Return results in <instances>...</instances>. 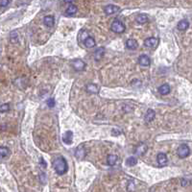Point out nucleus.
I'll return each mask as SVG.
<instances>
[{
    "label": "nucleus",
    "mask_w": 192,
    "mask_h": 192,
    "mask_svg": "<svg viewBox=\"0 0 192 192\" xmlns=\"http://www.w3.org/2000/svg\"><path fill=\"white\" fill-rule=\"evenodd\" d=\"M53 167L55 169V171L58 175H64L67 172L68 166L66 160H64V158L60 157L55 158L53 161Z\"/></svg>",
    "instance_id": "f257e3e1"
},
{
    "label": "nucleus",
    "mask_w": 192,
    "mask_h": 192,
    "mask_svg": "<svg viewBox=\"0 0 192 192\" xmlns=\"http://www.w3.org/2000/svg\"><path fill=\"white\" fill-rule=\"evenodd\" d=\"M111 31L114 32V33H117V34H122V33L125 32L126 27H125V24L123 23L122 21H120L119 19H114L111 23Z\"/></svg>",
    "instance_id": "f03ea898"
},
{
    "label": "nucleus",
    "mask_w": 192,
    "mask_h": 192,
    "mask_svg": "<svg viewBox=\"0 0 192 192\" xmlns=\"http://www.w3.org/2000/svg\"><path fill=\"white\" fill-rule=\"evenodd\" d=\"M189 154H190V149L186 144H182L180 145V147L178 148V156L181 158H185L188 157Z\"/></svg>",
    "instance_id": "7ed1b4c3"
},
{
    "label": "nucleus",
    "mask_w": 192,
    "mask_h": 192,
    "mask_svg": "<svg viewBox=\"0 0 192 192\" xmlns=\"http://www.w3.org/2000/svg\"><path fill=\"white\" fill-rule=\"evenodd\" d=\"M158 43H160L158 38L152 37V38H148L145 40L144 45L148 48H156V47H158Z\"/></svg>",
    "instance_id": "20e7f679"
},
{
    "label": "nucleus",
    "mask_w": 192,
    "mask_h": 192,
    "mask_svg": "<svg viewBox=\"0 0 192 192\" xmlns=\"http://www.w3.org/2000/svg\"><path fill=\"white\" fill-rule=\"evenodd\" d=\"M71 64H72L73 68L76 71H82L85 67H86V62L81 59L74 60V61H72V62H71Z\"/></svg>",
    "instance_id": "39448f33"
},
{
    "label": "nucleus",
    "mask_w": 192,
    "mask_h": 192,
    "mask_svg": "<svg viewBox=\"0 0 192 192\" xmlns=\"http://www.w3.org/2000/svg\"><path fill=\"white\" fill-rule=\"evenodd\" d=\"M104 12H105L106 15H114V13H117L120 12V8L118 6H115V5H108V6L105 7L104 9Z\"/></svg>",
    "instance_id": "423d86ee"
},
{
    "label": "nucleus",
    "mask_w": 192,
    "mask_h": 192,
    "mask_svg": "<svg viewBox=\"0 0 192 192\" xmlns=\"http://www.w3.org/2000/svg\"><path fill=\"white\" fill-rule=\"evenodd\" d=\"M138 64H140L141 66H143V67L149 66L150 64H151L150 58L148 57L147 55H141V56L139 57V59H138Z\"/></svg>",
    "instance_id": "0eeeda50"
},
{
    "label": "nucleus",
    "mask_w": 192,
    "mask_h": 192,
    "mask_svg": "<svg viewBox=\"0 0 192 192\" xmlns=\"http://www.w3.org/2000/svg\"><path fill=\"white\" fill-rule=\"evenodd\" d=\"M147 150H148L147 145L144 144V143H140L139 145L136 146V150H134V152H136V154H138V156H142V155H144V154L147 152Z\"/></svg>",
    "instance_id": "6e6552de"
},
{
    "label": "nucleus",
    "mask_w": 192,
    "mask_h": 192,
    "mask_svg": "<svg viewBox=\"0 0 192 192\" xmlns=\"http://www.w3.org/2000/svg\"><path fill=\"white\" fill-rule=\"evenodd\" d=\"M157 161L160 166H165L167 164V157L164 153H160L157 157Z\"/></svg>",
    "instance_id": "1a4fd4ad"
},
{
    "label": "nucleus",
    "mask_w": 192,
    "mask_h": 192,
    "mask_svg": "<svg viewBox=\"0 0 192 192\" xmlns=\"http://www.w3.org/2000/svg\"><path fill=\"white\" fill-rule=\"evenodd\" d=\"M73 139V133L71 131H67L64 136H62V141L65 144H71Z\"/></svg>",
    "instance_id": "9d476101"
},
{
    "label": "nucleus",
    "mask_w": 192,
    "mask_h": 192,
    "mask_svg": "<svg viewBox=\"0 0 192 192\" xmlns=\"http://www.w3.org/2000/svg\"><path fill=\"white\" fill-rule=\"evenodd\" d=\"M126 46H127V48L131 49V50H136L138 47V43L134 38H129L127 42H126Z\"/></svg>",
    "instance_id": "9b49d317"
},
{
    "label": "nucleus",
    "mask_w": 192,
    "mask_h": 192,
    "mask_svg": "<svg viewBox=\"0 0 192 192\" xmlns=\"http://www.w3.org/2000/svg\"><path fill=\"white\" fill-rule=\"evenodd\" d=\"M155 116H156V112L154 109H149L146 112V114H145V121L146 122H151L153 121L154 119H155Z\"/></svg>",
    "instance_id": "f8f14e48"
},
{
    "label": "nucleus",
    "mask_w": 192,
    "mask_h": 192,
    "mask_svg": "<svg viewBox=\"0 0 192 192\" xmlns=\"http://www.w3.org/2000/svg\"><path fill=\"white\" fill-rule=\"evenodd\" d=\"M105 48L104 47H99L94 52V59L96 60V61H99V60L102 59V57L105 55Z\"/></svg>",
    "instance_id": "ddd939ff"
},
{
    "label": "nucleus",
    "mask_w": 192,
    "mask_h": 192,
    "mask_svg": "<svg viewBox=\"0 0 192 192\" xmlns=\"http://www.w3.org/2000/svg\"><path fill=\"white\" fill-rule=\"evenodd\" d=\"M178 29L180 30V31H185V30L188 29L189 27V22L186 19H183V20H181L179 23H178Z\"/></svg>",
    "instance_id": "4468645a"
},
{
    "label": "nucleus",
    "mask_w": 192,
    "mask_h": 192,
    "mask_svg": "<svg viewBox=\"0 0 192 192\" xmlns=\"http://www.w3.org/2000/svg\"><path fill=\"white\" fill-rule=\"evenodd\" d=\"M87 91L89 93H92V94H96L99 92V89L94 84H89L87 86Z\"/></svg>",
    "instance_id": "2eb2a0df"
},
{
    "label": "nucleus",
    "mask_w": 192,
    "mask_h": 192,
    "mask_svg": "<svg viewBox=\"0 0 192 192\" xmlns=\"http://www.w3.org/2000/svg\"><path fill=\"white\" fill-rule=\"evenodd\" d=\"M84 43H85V45H86V47H87V48L94 47L95 44H96L95 40L93 38H91V37H87L86 40H85Z\"/></svg>",
    "instance_id": "dca6fc26"
},
{
    "label": "nucleus",
    "mask_w": 192,
    "mask_h": 192,
    "mask_svg": "<svg viewBox=\"0 0 192 192\" xmlns=\"http://www.w3.org/2000/svg\"><path fill=\"white\" fill-rule=\"evenodd\" d=\"M75 156L77 158H79V160H82L85 156H86V152H85V148L82 146H79L78 148H77L76 152H75Z\"/></svg>",
    "instance_id": "f3484780"
},
{
    "label": "nucleus",
    "mask_w": 192,
    "mask_h": 192,
    "mask_svg": "<svg viewBox=\"0 0 192 192\" xmlns=\"http://www.w3.org/2000/svg\"><path fill=\"white\" fill-rule=\"evenodd\" d=\"M117 160H118V157L116 155H109L107 157V163L109 164V166H112L116 163Z\"/></svg>",
    "instance_id": "a211bd4d"
},
{
    "label": "nucleus",
    "mask_w": 192,
    "mask_h": 192,
    "mask_svg": "<svg viewBox=\"0 0 192 192\" xmlns=\"http://www.w3.org/2000/svg\"><path fill=\"white\" fill-rule=\"evenodd\" d=\"M43 22H44V24L47 27H53L54 23H55V19L53 16L47 15V16H45L44 19H43Z\"/></svg>",
    "instance_id": "6ab92c4d"
},
{
    "label": "nucleus",
    "mask_w": 192,
    "mask_h": 192,
    "mask_svg": "<svg viewBox=\"0 0 192 192\" xmlns=\"http://www.w3.org/2000/svg\"><path fill=\"white\" fill-rule=\"evenodd\" d=\"M158 91H160V94L166 95L170 92V86L168 84H164L162 86H160V87L158 89Z\"/></svg>",
    "instance_id": "aec40b11"
},
{
    "label": "nucleus",
    "mask_w": 192,
    "mask_h": 192,
    "mask_svg": "<svg viewBox=\"0 0 192 192\" xmlns=\"http://www.w3.org/2000/svg\"><path fill=\"white\" fill-rule=\"evenodd\" d=\"M136 21H138L139 24H144L145 22H147L148 21L147 15H144V13H140V15H138V16H136Z\"/></svg>",
    "instance_id": "412c9836"
},
{
    "label": "nucleus",
    "mask_w": 192,
    "mask_h": 192,
    "mask_svg": "<svg viewBox=\"0 0 192 192\" xmlns=\"http://www.w3.org/2000/svg\"><path fill=\"white\" fill-rule=\"evenodd\" d=\"M10 154H11L10 150L8 149L7 147L2 146L1 148H0V155H1V158H8V157H9V156H10Z\"/></svg>",
    "instance_id": "4be33fe9"
},
{
    "label": "nucleus",
    "mask_w": 192,
    "mask_h": 192,
    "mask_svg": "<svg viewBox=\"0 0 192 192\" xmlns=\"http://www.w3.org/2000/svg\"><path fill=\"white\" fill-rule=\"evenodd\" d=\"M65 13H66V15H75L77 13V7L75 5H70V6H68V8L65 11Z\"/></svg>",
    "instance_id": "5701e85b"
},
{
    "label": "nucleus",
    "mask_w": 192,
    "mask_h": 192,
    "mask_svg": "<svg viewBox=\"0 0 192 192\" xmlns=\"http://www.w3.org/2000/svg\"><path fill=\"white\" fill-rule=\"evenodd\" d=\"M136 163H138V160H136V158H134V157L128 158L127 160H126V164H127L128 166H134Z\"/></svg>",
    "instance_id": "b1692460"
},
{
    "label": "nucleus",
    "mask_w": 192,
    "mask_h": 192,
    "mask_svg": "<svg viewBox=\"0 0 192 192\" xmlns=\"http://www.w3.org/2000/svg\"><path fill=\"white\" fill-rule=\"evenodd\" d=\"M10 40H11V42H12L13 43L17 42V40H18V36H17V33L15 32V31L11 33V35H10Z\"/></svg>",
    "instance_id": "393cba45"
},
{
    "label": "nucleus",
    "mask_w": 192,
    "mask_h": 192,
    "mask_svg": "<svg viewBox=\"0 0 192 192\" xmlns=\"http://www.w3.org/2000/svg\"><path fill=\"white\" fill-rule=\"evenodd\" d=\"M1 109V112H5V111H9V109H10V105L9 104H3V105H1V108H0Z\"/></svg>",
    "instance_id": "a878e982"
},
{
    "label": "nucleus",
    "mask_w": 192,
    "mask_h": 192,
    "mask_svg": "<svg viewBox=\"0 0 192 192\" xmlns=\"http://www.w3.org/2000/svg\"><path fill=\"white\" fill-rule=\"evenodd\" d=\"M46 104H47V106L49 107V108H53V107L55 106V100L53 99V98H49V99L46 101Z\"/></svg>",
    "instance_id": "bb28decb"
},
{
    "label": "nucleus",
    "mask_w": 192,
    "mask_h": 192,
    "mask_svg": "<svg viewBox=\"0 0 192 192\" xmlns=\"http://www.w3.org/2000/svg\"><path fill=\"white\" fill-rule=\"evenodd\" d=\"M9 2V0H0V5H1V7H7Z\"/></svg>",
    "instance_id": "cd10ccee"
},
{
    "label": "nucleus",
    "mask_w": 192,
    "mask_h": 192,
    "mask_svg": "<svg viewBox=\"0 0 192 192\" xmlns=\"http://www.w3.org/2000/svg\"><path fill=\"white\" fill-rule=\"evenodd\" d=\"M44 178H46V175L44 174V173H42V174L40 175V182H42V183H46V180L44 181Z\"/></svg>",
    "instance_id": "c85d7f7f"
},
{
    "label": "nucleus",
    "mask_w": 192,
    "mask_h": 192,
    "mask_svg": "<svg viewBox=\"0 0 192 192\" xmlns=\"http://www.w3.org/2000/svg\"><path fill=\"white\" fill-rule=\"evenodd\" d=\"M40 165L42 166V168H46V166H47V164H46V162H45V160H43V158H40Z\"/></svg>",
    "instance_id": "c756f323"
},
{
    "label": "nucleus",
    "mask_w": 192,
    "mask_h": 192,
    "mask_svg": "<svg viewBox=\"0 0 192 192\" xmlns=\"http://www.w3.org/2000/svg\"><path fill=\"white\" fill-rule=\"evenodd\" d=\"M64 1L65 2V3H72L74 0H64Z\"/></svg>",
    "instance_id": "7c9ffc66"
}]
</instances>
